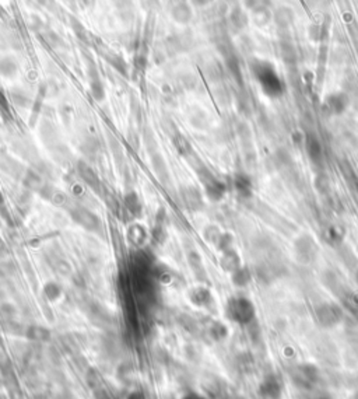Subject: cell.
<instances>
[{"mask_svg":"<svg viewBox=\"0 0 358 399\" xmlns=\"http://www.w3.org/2000/svg\"><path fill=\"white\" fill-rule=\"evenodd\" d=\"M225 315L232 322L248 325L255 318V307L245 297H232L225 305Z\"/></svg>","mask_w":358,"mask_h":399,"instance_id":"cell-1","label":"cell"},{"mask_svg":"<svg viewBox=\"0 0 358 399\" xmlns=\"http://www.w3.org/2000/svg\"><path fill=\"white\" fill-rule=\"evenodd\" d=\"M196 172L199 175V179L203 188H205V192H206L207 198L211 200H220L225 195V185L224 182H221L217 176L208 170L205 166H200V167L196 168Z\"/></svg>","mask_w":358,"mask_h":399,"instance_id":"cell-2","label":"cell"},{"mask_svg":"<svg viewBox=\"0 0 358 399\" xmlns=\"http://www.w3.org/2000/svg\"><path fill=\"white\" fill-rule=\"evenodd\" d=\"M67 213L72 217L73 222H76L80 227H83L87 231L96 232L101 227L100 217L83 205H70L67 209Z\"/></svg>","mask_w":358,"mask_h":399,"instance_id":"cell-3","label":"cell"},{"mask_svg":"<svg viewBox=\"0 0 358 399\" xmlns=\"http://www.w3.org/2000/svg\"><path fill=\"white\" fill-rule=\"evenodd\" d=\"M76 170H77V175H79L80 179L87 185L91 191H101V179H100V176L93 170V167H90L86 161H79Z\"/></svg>","mask_w":358,"mask_h":399,"instance_id":"cell-4","label":"cell"},{"mask_svg":"<svg viewBox=\"0 0 358 399\" xmlns=\"http://www.w3.org/2000/svg\"><path fill=\"white\" fill-rule=\"evenodd\" d=\"M122 209H123V213L129 217V220H137L143 215V205L135 191L128 192L123 196Z\"/></svg>","mask_w":358,"mask_h":399,"instance_id":"cell-5","label":"cell"},{"mask_svg":"<svg viewBox=\"0 0 358 399\" xmlns=\"http://www.w3.org/2000/svg\"><path fill=\"white\" fill-rule=\"evenodd\" d=\"M181 195V200L183 202L185 208L191 212H198L200 209L203 208V198H202V193L198 188L195 186H185L179 192Z\"/></svg>","mask_w":358,"mask_h":399,"instance_id":"cell-6","label":"cell"},{"mask_svg":"<svg viewBox=\"0 0 358 399\" xmlns=\"http://www.w3.org/2000/svg\"><path fill=\"white\" fill-rule=\"evenodd\" d=\"M316 315H318L319 322L325 327H332L334 324H337L343 317L342 310L333 305V304H325V305H320L318 310H316Z\"/></svg>","mask_w":358,"mask_h":399,"instance_id":"cell-7","label":"cell"},{"mask_svg":"<svg viewBox=\"0 0 358 399\" xmlns=\"http://www.w3.org/2000/svg\"><path fill=\"white\" fill-rule=\"evenodd\" d=\"M168 237L167 232V213L165 209H159L154 219V226L152 230V238L157 244H164Z\"/></svg>","mask_w":358,"mask_h":399,"instance_id":"cell-8","label":"cell"},{"mask_svg":"<svg viewBox=\"0 0 358 399\" xmlns=\"http://www.w3.org/2000/svg\"><path fill=\"white\" fill-rule=\"evenodd\" d=\"M257 392L264 399H279L281 397V383L276 377H267L260 383Z\"/></svg>","mask_w":358,"mask_h":399,"instance_id":"cell-9","label":"cell"},{"mask_svg":"<svg viewBox=\"0 0 358 399\" xmlns=\"http://www.w3.org/2000/svg\"><path fill=\"white\" fill-rule=\"evenodd\" d=\"M188 297H189L191 303L199 308H207L210 304L213 303V295L210 293V290L205 286H196V287L191 288V291L188 293Z\"/></svg>","mask_w":358,"mask_h":399,"instance_id":"cell-10","label":"cell"},{"mask_svg":"<svg viewBox=\"0 0 358 399\" xmlns=\"http://www.w3.org/2000/svg\"><path fill=\"white\" fill-rule=\"evenodd\" d=\"M319 373L318 368L310 364H304L298 368V374H297V381L298 384H304V387H308L310 384H315L318 381Z\"/></svg>","mask_w":358,"mask_h":399,"instance_id":"cell-11","label":"cell"},{"mask_svg":"<svg viewBox=\"0 0 358 399\" xmlns=\"http://www.w3.org/2000/svg\"><path fill=\"white\" fill-rule=\"evenodd\" d=\"M147 238H149V232L142 224H132L128 228V239L136 247H143Z\"/></svg>","mask_w":358,"mask_h":399,"instance_id":"cell-12","label":"cell"},{"mask_svg":"<svg viewBox=\"0 0 358 399\" xmlns=\"http://www.w3.org/2000/svg\"><path fill=\"white\" fill-rule=\"evenodd\" d=\"M220 265H221V268H223L224 271L227 272H235L238 268H241V264H239V256L237 255V252L235 251H232V249H227V251H224L223 256H221V259H220Z\"/></svg>","mask_w":358,"mask_h":399,"instance_id":"cell-13","label":"cell"},{"mask_svg":"<svg viewBox=\"0 0 358 399\" xmlns=\"http://www.w3.org/2000/svg\"><path fill=\"white\" fill-rule=\"evenodd\" d=\"M42 290H44L45 298H47L48 301H51V303L57 301V300L62 297V294H63V288H62V286H60L59 283H56V282H48V283L44 286Z\"/></svg>","mask_w":358,"mask_h":399,"instance_id":"cell-14","label":"cell"},{"mask_svg":"<svg viewBox=\"0 0 358 399\" xmlns=\"http://www.w3.org/2000/svg\"><path fill=\"white\" fill-rule=\"evenodd\" d=\"M24 186L25 188H28V189H31V191H37L40 192L44 186H45V184H44V181H42V176L40 175V174H37L35 171H32V170H30V171H27V174H25L24 176Z\"/></svg>","mask_w":358,"mask_h":399,"instance_id":"cell-15","label":"cell"},{"mask_svg":"<svg viewBox=\"0 0 358 399\" xmlns=\"http://www.w3.org/2000/svg\"><path fill=\"white\" fill-rule=\"evenodd\" d=\"M227 327L224 325V324H221V322H218V321H214V322H211L210 324V327H208V335L211 336L214 341H223L224 338L227 336Z\"/></svg>","mask_w":358,"mask_h":399,"instance_id":"cell-16","label":"cell"},{"mask_svg":"<svg viewBox=\"0 0 358 399\" xmlns=\"http://www.w3.org/2000/svg\"><path fill=\"white\" fill-rule=\"evenodd\" d=\"M251 280V273L245 268H238L235 272H232V282L237 286H247Z\"/></svg>","mask_w":358,"mask_h":399,"instance_id":"cell-17","label":"cell"},{"mask_svg":"<svg viewBox=\"0 0 358 399\" xmlns=\"http://www.w3.org/2000/svg\"><path fill=\"white\" fill-rule=\"evenodd\" d=\"M234 186L238 193L241 195H248L251 191V182L245 175H237L234 178Z\"/></svg>","mask_w":358,"mask_h":399,"instance_id":"cell-18","label":"cell"},{"mask_svg":"<svg viewBox=\"0 0 358 399\" xmlns=\"http://www.w3.org/2000/svg\"><path fill=\"white\" fill-rule=\"evenodd\" d=\"M174 146H175L176 152L179 153L183 157H188V154L192 152V147L189 142L186 139H183L182 136H176L174 140Z\"/></svg>","mask_w":358,"mask_h":399,"instance_id":"cell-19","label":"cell"},{"mask_svg":"<svg viewBox=\"0 0 358 399\" xmlns=\"http://www.w3.org/2000/svg\"><path fill=\"white\" fill-rule=\"evenodd\" d=\"M27 336H30L34 341H47L49 338V331L42 327H32L28 329Z\"/></svg>","mask_w":358,"mask_h":399,"instance_id":"cell-20","label":"cell"},{"mask_svg":"<svg viewBox=\"0 0 358 399\" xmlns=\"http://www.w3.org/2000/svg\"><path fill=\"white\" fill-rule=\"evenodd\" d=\"M153 167H154V171L157 172V175L161 176V179H162V176H168V170L164 160L157 161V160L154 159L153 160Z\"/></svg>","mask_w":358,"mask_h":399,"instance_id":"cell-21","label":"cell"},{"mask_svg":"<svg viewBox=\"0 0 358 399\" xmlns=\"http://www.w3.org/2000/svg\"><path fill=\"white\" fill-rule=\"evenodd\" d=\"M126 399H147V397L142 391H132L130 394H128Z\"/></svg>","mask_w":358,"mask_h":399,"instance_id":"cell-22","label":"cell"},{"mask_svg":"<svg viewBox=\"0 0 358 399\" xmlns=\"http://www.w3.org/2000/svg\"><path fill=\"white\" fill-rule=\"evenodd\" d=\"M181 399H207V398H205L203 395H200L198 392H189V394L183 395Z\"/></svg>","mask_w":358,"mask_h":399,"instance_id":"cell-23","label":"cell"}]
</instances>
